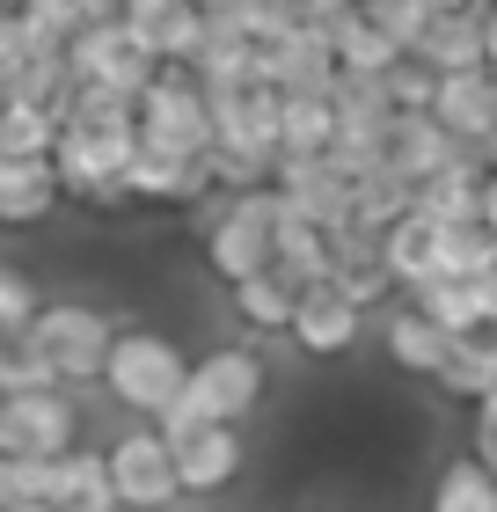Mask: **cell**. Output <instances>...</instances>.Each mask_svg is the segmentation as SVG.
Instances as JSON below:
<instances>
[{"label": "cell", "instance_id": "16", "mask_svg": "<svg viewBox=\"0 0 497 512\" xmlns=\"http://www.w3.org/2000/svg\"><path fill=\"white\" fill-rule=\"evenodd\" d=\"M381 264L402 293H417L424 278H439V220L424 213H402L395 227H381Z\"/></svg>", "mask_w": 497, "mask_h": 512}, {"label": "cell", "instance_id": "2", "mask_svg": "<svg viewBox=\"0 0 497 512\" xmlns=\"http://www.w3.org/2000/svg\"><path fill=\"white\" fill-rule=\"evenodd\" d=\"M183 374H191V359H183L176 337H161V330H117L96 381L110 388V403H125L132 417H147V425H154V417L176 403Z\"/></svg>", "mask_w": 497, "mask_h": 512}, {"label": "cell", "instance_id": "37", "mask_svg": "<svg viewBox=\"0 0 497 512\" xmlns=\"http://www.w3.org/2000/svg\"><path fill=\"white\" fill-rule=\"evenodd\" d=\"M483 66H497V0H483Z\"/></svg>", "mask_w": 497, "mask_h": 512}, {"label": "cell", "instance_id": "20", "mask_svg": "<svg viewBox=\"0 0 497 512\" xmlns=\"http://www.w3.org/2000/svg\"><path fill=\"white\" fill-rule=\"evenodd\" d=\"M234 293V322L242 330H256V337H286V322H293V286L278 271H256V278H242V286H227Z\"/></svg>", "mask_w": 497, "mask_h": 512}, {"label": "cell", "instance_id": "3", "mask_svg": "<svg viewBox=\"0 0 497 512\" xmlns=\"http://www.w3.org/2000/svg\"><path fill=\"white\" fill-rule=\"evenodd\" d=\"M139 147L132 125H59L52 139V176H59V198H81V205H132L125 198V161Z\"/></svg>", "mask_w": 497, "mask_h": 512}, {"label": "cell", "instance_id": "7", "mask_svg": "<svg viewBox=\"0 0 497 512\" xmlns=\"http://www.w3.org/2000/svg\"><path fill=\"white\" fill-rule=\"evenodd\" d=\"M66 447H81V395L74 388H30V395H0V454H37L52 461Z\"/></svg>", "mask_w": 497, "mask_h": 512}, {"label": "cell", "instance_id": "21", "mask_svg": "<svg viewBox=\"0 0 497 512\" xmlns=\"http://www.w3.org/2000/svg\"><path fill=\"white\" fill-rule=\"evenodd\" d=\"M410 308H417V315H432L446 337L483 330V286H476V278H424V286L410 293Z\"/></svg>", "mask_w": 497, "mask_h": 512}, {"label": "cell", "instance_id": "4", "mask_svg": "<svg viewBox=\"0 0 497 512\" xmlns=\"http://www.w3.org/2000/svg\"><path fill=\"white\" fill-rule=\"evenodd\" d=\"M132 132H139V147L205 161V147H212V110H205V88L191 81V66H154V81L132 96Z\"/></svg>", "mask_w": 497, "mask_h": 512}, {"label": "cell", "instance_id": "29", "mask_svg": "<svg viewBox=\"0 0 497 512\" xmlns=\"http://www.w3.org/2000/svg\"><path fill=\"white\" fill-rule=\"evenodd\" d=\"M30 388H59L44 352L30 337H0V395H30Z\"/></svg>", "mask_w": 497, "mask_h": 512}, {"label": "cell", "instance_id": "27", "mask_svg": "<svg viewBox=\"0 0 497 512\" xmlns=\"http://www.w3.org/2000/svg\"><path fill=\"white\" fill-rule=\"evenodd\" d=\"M147 44H154L161 66H191L198 44H205V8H198V0H176V8L147 30Z\"/></svg>", "mask_w": 497, "mask_h": 512}, {"label": "cell", "instance_id": "28", "mask_svg": "<svg viewBox=\"0 0 497 512\" xmlns=\"http://www.w3.org/2000/svg\"><path fill=\"white\" fill-rule=\"evenodd\" d=\"M359 8H366V22L395 44V52H417L424 22H432V8H424V0H359Z\"/></svg>", "mask_w": 497, "mask_h": 512}, {"label": "cell", "instance_id": "42", "mask_svg": "<svg viewBox=\"0 0 497 512\" xmlns=\"http://www.w3.org/2000/svg\"><path fill=\"white\" fill-rule=\"evenodd\" d=\"M490 81H497V66H490Z\"/></svg>", "mask_w": 497, "mask_h": 512}, {"label": "cell", "instance_id": "1", "mask_svg": "<svg viewBox=\"0 0 497 512\" xmlns=\"http://www.w3.org/2000/svg\"><path fill=\"white\" fill-rule=\"evenodd\" d=\"M264 388H271L264 359H256L249 344H220V352L191 359V374H183L176 403L154 417V432L176 447V439H191L198 425H242V417L264 403Z\"/></svg>", "mask_w": 497, "mask_h": 512}, {"label": "cell", "instance_id": "36", "mask_svg": "<svg viewBox=\"0 0 497 512\" xmlns=\"http://www.w3.org/2000/svg\"><path fill=\"white\" fill-rule=\"evenodd\" d=\"M476 220L497 235V169H483V198H476Z\"/></svg>", "mask_w": 497, "mask_h": 512}, {"label": "cell", "instance_id": "10", "mask_svg": "<svg viewBox=\"0 0 497 512\" xmlns=\"http://www.w3.org/2000/svg\"><path fill=\"white\" fill-rule=\"evenodd\" d=\"M176 491L183 498H212V491H227L234 476H242V461H249V447H242V425H198L191 439H176Z\"/></svg>", "mask_w": 497, "mask_h": 512}, {"label": "cell", "instance_id": "25", "mask_svg": "<svg viewBox=\"0 0 497 512\" xmlns=\"http://www.w3.org/2000/svg\"><path fill=\"white\" fill-rule=\"evenodd\" d=\"M432 512H497V476L483 469L476 454L446 461L439 483H432Z\"/></svg>", "mask_w": 497, "mask_h": 512}, {"label": "cell", "instance_id": "12", "mask_svg": "<svg viewBox=\"0 0 497 512\" xmlns=\"http://www.w3.org/2000/svg\"><path fill=\"white\" fill-rule=\"evenodd\" d=\"M454 154H468L454 132H446L432 110H395L388 118V139H381V161L402 176V183H424L432 169H446Z\"/></svg>", "mask_w": 497, "mask_h": 512}, {"label": "cell", "instance_id": "13", "mask_svg": "<svg viewBox=\"0 0 497 512\" xmlns=\"http://www.w3.org/2000/svg\"><path fill=\"white\" fill-rule=\"evenodd\" d=\"M432 118L454 132L461 147H483V139L497 132V81H490V66H476V74H439Z\"/></svg>", "mask_w": 497, "mask_h": 512}, {"label": "cell", "instance_id": "17", "mask_svg": "<svg viewBox=\"0 0 497 512\" xmlns=\"http://www.w3.org/2000/svg\"><path fill=\"white\" fill-rule=\"evenodd\" d=\"M454 403H483V395L497 388V330L483 322V330H461L454 344H446V359H439V374H432Z\"/></svg>", "mask_w": 497, "mask_h": 512}, {"label": "cell", "instance_id": "34", "mask_svg": "<svg viewBox=\"0 0 497 512\" xmlns=\"http://www.w3.org/2000/svg\"><path fill=\"white\" fill-rule=\"evenodd\" d=\"M476 461L497 476V403H476Z\"/></svg>", "mask_w": 497, "mask_h": 512}, {"label": "cell", "instance_id": "15", "mask_svg": "<svg viewBox=\"0 0 497 512\" xmlns=\"http://www.w3.org/2000/svg\"><path fill=\"white\" fill-rule=\"evenodd\" d=\"M410 59H424L432 74H476L483 66V0L476 8H454V15H432Z\"/></svg>", "mask_w": 497, "mask_h": 512}, {"label": "cell", "instance_id": "14", "mask_svg": "<svg viewBox=\"0 0 497 512\" xmlns=\"http://www.w3.org/2000/svg\"><path fill=\"white\" fill-rule=\"evenodd\" d=\"M59 213V176L52 161L30 154H0V227H37Z\"/></svg>", "mask_w": 497, "mask_h": 512}, {"label": "cell", "instance_id": "40", "mask_svg": "<svg viewBox=\"0 0 497 512\" xmlns=\"http://www.w3.org/2000/svg\"><path fill=\"white\" fill-rule=\"evenodd\" d=\"M74 512H117V505H74Z\"/></svg>", "mask_w": 497, "mask_h": 512}, {"label": "cell", "instance_id": "19", "mask_svg": "<svg viewBox=\"0 0 497 512\" xmlns=\"http://www.w3.org/2000/svg\"><path fill=\"white\" fill-rule=\"evenodd\" d=\"M381 344H388V359L402 366V374H424V381H432V374H439V359H446V344H454V337H446L432 315H417V308H395V315H388V330H381Z\"/></svg>", "mask_w": 497, "mask_h": 512}, {"label": "cell", "instance_id": "31", "mask_svg": "<svg viewBox=\"0 0 497 512\" xmlns=\"http://www.w3.org/2000/svg\"><path fill=\"white\" fill-rule=\"evenodd\" d=\"M44 505V461L37 454H0V512Z\"/></svg>", "mask_w": 497, "mask_h": 512}, {"label": "cell", "instance_id": "39", "mask_svg": "<svg viewBox=\"0 0 497 512\" xmlns=\"http://www.w3.org/2000/svg\"><path fill=\"white\" fill-rule=\"evenodd\" d=\"M476 154H483V169H497V132L483 139V147H476Z\"/></svg>", "mask_w": 497, "mask_h": 512}, {"label": "cell", "instance_id": "18", "mask_svg": "<svg viewBox=\"0 0 497 512\" xmlns=\"http://www.w3.org/2000/svg\"><path fill=\"white\" fill-rule=\"evenodd\" d=\"M44 505L52 512H74V505H117L110 498V469L96 447H66L44 461Z\"/></svg>", "mask_w": 497, "mask_h": 512}, {"label": "cell", "instance_id": "23", "mask_svg": "<svg viewBox=\"0 0 497 512\" xmlns=\"http://www.w3.org/2000/svg\"><path fill=\"white\" fill-rule=\"evenodd\" d=\"M329 52H337V74H388V66L402 59L395 44L366 22V8H351L337 30H329Z\"/></svg>", "mask_w": 497, "mask_h": 512}, {"label": "cell", "instance_id": "9", "mask_svg": "<svg viewBox=\"0 0 497 512\" xmlns=\"http://www.w3.org/2000/svg\"><path fill=\"white\" fill-rule=\"evenodd\" d=\"M359 330H366V308H351L329 278L293 300V322H286V337L300 344L307 359H344L351 344H359Z\"/></svg>", "mask_w": 497, "mask_h": 512}, {"label": "cell", "instance_id": "35", "mask_svg": "<svg viewBox=\"0 0 497 512\" xmlns=\"http://www.w3.org/2000/svg\"><path fill=\"white\" fill-rule=\"evenodd\" d=\"M169 8H176V0H117V22H132V30L147 37V30H154V22L169 15Z\"/></svg>", "mask_w": 497, "mask_h": 512}, {"label": "cell", "instance_id": "5", "mask_svg": "<svg viewBox=\"0 0 497 512\" xmlns=\"http://www.w3.org/2000/svg\"><path fill=\"white\" fill-rule=\"evenodd\" d=\"M22 337L44 352V366H52L59 388H88V381L103 374V352H110V337H117V322L103 308H88V300H44Z\"/></svg>", "mask_w": 497, "mask_h": 512}, {"label": "cell", "instance_id": "22", "mask_svg": "<svg viewBox=\"0 0 497 512\" xmlns=\"http://www.w3.org/2000/svg\"><path fill=\"white\" fill-rule=\"evenodd\" d=\"M337 110L329 96H278V154H329Z\"/></svg>", "mask_w": 497, "mask_h": 512}, {"label": "cell", "instance_id": "32", "mask_svg": "<svg viewBox=\"0 0 497 512\" xmlns=\"http://www.w3.org/2000/svg\"><path fill=\"white\" fill-rule=\"evenodd\" d=\"M381 81H388V103H395V110H432V88H439V74H432L424 59H410V52H402Z\"/></svg>", "mask_w": 497, "mask_h": 512}, {"label": "cell", "instance_id": "38", "mask_svg": "<svg viewBox=\"0 0 497 512\" xmlns=\"http://www.w3.org/2000/svg\"><path fill=\"white\" fill-rule=\"evenodd\" d=\"M117 15V0H88V22H110Z\"/></svg>", "mask_w": 497, "mask_h": 512}, {"label": "cell", "instance_id": "6", "mask_svg": "<svg viewBox=\"0 0 497 512\" xmlns=\"http://www.w3.org/2000/svg\"><path fill=\"white\" fill-rule=\"evenodd\" d=\"M154 44L132 30V22H88V30L66 37V74L74 81H96V88H117V96H139L154 81Z\"/></svg>", "mask_w": 497, "mask_h": 512}, {"label": "cell", "instance_id": "33", "mask_svg": "<svg viewBox=\"0 0 497 512\" xmlns=\"http://www.w3.org/2000/svg\"><path fill=\"white\" fill-rule=\"evenodd\" d=\"M15 8L30 15L44 37H59V44L74 37V30H88V0H15Z\"/></svg>", "mask_w": 497, "mask_h": 512}, {"label": "cell", "instance_id": "26", "mask_svg": "<svg viewBox=\"0 0 497 512\" xmlns=\"http://www.w3.org/2000/svg\"><path fill=\"white\" fill-rule=\"evenodd\" d=\"M497 271V235L483 220H454L439 227V278H483Z\"/></svg>", "mask_w": 497, "mask_h": 512}, {"label": "cell", "instance_id": "30", "mask_svg": "<svg viewBox=\"0 0 497 512\" xmlns=\"http://www.w3.org/2000/svg\"><path fill=\"white\" fill-rule=\"evenodd\" d=\"M37 308H44V300H37V278L22 271V264H0V337H22Z\"/></svg>", "mask_w": 497, "mask_h": 512}, {"label": "cell", "instance_id": "24", "mask_svg": "<svg viewBox=\"0 0 497 512\" xmlns=\"http://www.w3.org/2000/svg\"><path fill=\"white\" fill-rule=\"evenodd\" d=\"M52 139H59V118H52L44 103L0 96V154H30V161H52Z\"/></svg>", "mask_w": 497, "mask_h": 512}, {"label": "cell", "instance_id": "11", "mask_svg": "<svg viewBox=\"0 0 497 512\" xmlns=\"http://www.w3.org/2000/svg\"><path fill=\"white\" fill-rule=\"evenodd\" d=\"M205 191H212V169L191 154L132 147V161H125V198L132 205H198Z\"/></svg>", "mask_w": 497, "mask_h": 512}, {"label": "cell", "instance_id": "8", "mask_svg": "<svg viewBox=\"0 0 497 512\" xmlns=\"http://www.w3.org/2000/svg\"><path fill=\"white\" fill-rule=\"evenodd\" d=\"M103 469H110V498L117 512H154V505H176V454L169 439L154 425H132L125 439H110L103 447Z\"/></svg>", "mask_w": 497, "mask_h": 512}, {"label": "cell", "instance_id": "41", "mask_svg": "<svg viewBox=\"0 0 497 512\" xmlns=\"http://www.w3.org/2000/svg\"><path fill=\"white\" fill-rule=\"evenodd\" d=\"M15 512H52V505H15Z\"/></svg>", "mask_w": 497, "mask_h": 512}]
</instances>
